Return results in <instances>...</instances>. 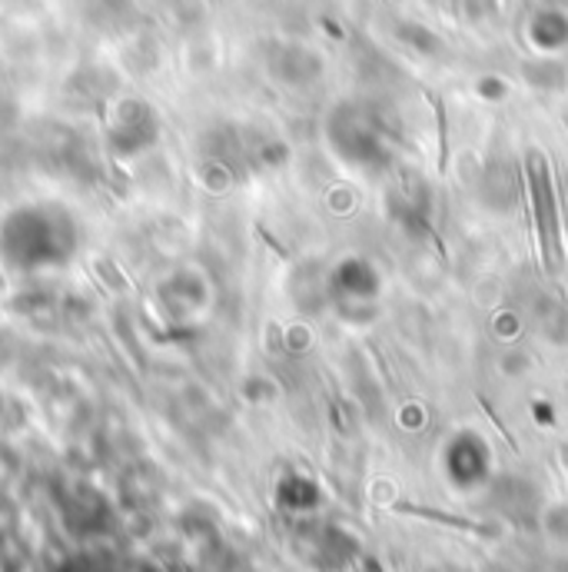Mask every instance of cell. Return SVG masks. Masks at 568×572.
Listing matches in <instances>:
<instances>
[{"label": "cell", "instance_id": "obj_1", "mask_svg": "<svg viewBox=\"0 0 568 572\" xmlns=\"http://www.w3.org/2000/svg\"><path fill=\"white\" fill-rule=\"evenodd\" d=\"M532 203H535V234H539V257L555 270L561 263V243H558V217L552 210V183H548V164L532 157Z\"/></svg>", "mask_w": 568, "mask_h": 572}, {"label": "cell", "instance_id": "obj_2", "mask_svg": "<svg viewBox=\"0 0 568 572\" xmlns=\"http://www.w3.org/2000/svg\"><path fill=\"white\" fill-rule=\"evenodd\" d=\"M425 100H430L433 114H436V127H439V170L446 174L449 167V114H446V100L433 91H425Z\"/></svg>", "mask_w": 568, "mask_h": 572}]
</instances>
